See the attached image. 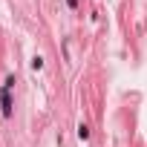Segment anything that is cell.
<instances>
[{
  "label": "cell",
  "mask_w": 147,
  "mask_h": 147,
  "mask_svg": "<svg viewBox=\"0 0 147 147\" xmlns=\"http://www.w3.org/2000/svg\"><path fill=\"white\" fill-rule=\"evenodd\" d=\"M78 138H90V127H87V124L78 127Z\"/></svg>",
  "instance_id": "2"
},
{
  "label": "cell",
  "mask_w": 147,
  "mask_h": 147,
  "mask_svg": "<svg viewBox=\"0 0 147 147\" xmlns=\"http://www.w3.org/2000/svg\"><path fill=\"white\" fill-rule=\"evenodd\" d=\"M0 101H3V115H9V113H12V98H9V90H3Z\"/></svg>",
  "instance_id": "1"
}]
</instances>
